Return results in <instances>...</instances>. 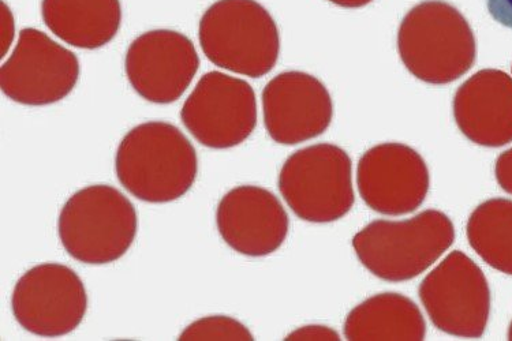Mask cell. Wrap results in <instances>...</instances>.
Masks as SVG:
<instances>
[{
  "label": "cell",
  "mask_w": 512,
  "mask_h": 341,
  "mask_svg": "<svg viewBox=\"0 0 512 341\" xmlns=\"http://www.w3.org/2000/svg\"><path fill=\"white\" fill-rule=\"evenodd\" d=\"M115 171L133 197L149 204H167L192 189L198 172L197 152L177 126L145 122L123 137Z\"/></svg>",
  "instance_id": "obj_1"
},
{
  "label": "cell",
  "mask_w": 512,
  "mask_h": 341,
  "mask_svg": "<svg viewBox=\"0 0 512 341\" xmlns=\"http://www.w3.org/2000/svg\"><path fill=\"white\" fill-rule=\"evenodd\" d=\"M398 51L403 65L418 80L447 85L472 69L476 37L457 7L443 0H425L403 18Z\"/></svg>",
  "instance_id": "obj_2"
},
{
  "label": "cell",
  "mask_w": 512,
  "mask_h": 341,
  "mask_svg": "<svg viewBox=\"0 0 512 341\" xmlns=\"http://www.w3.org/2000/svg\"><path fill=\"white\" fill-rule=\"evenodd\" d=\"M198 41L209 62L239 76H267L279 59L278 26L256 0L213 3L201 17Z\"/></svg>",
  "instance_id": "obj_3"
},
{
  "label": "cell",
  "mask_w": 512,
  "mask_h": 341,
  "mask_svg": "<svg viewBox=\"0 0 512 341\" xmlns=\"http://www.w3.org/2000/svg\"><path fill=\"white\" fill-rule=\"evenodd\" d=\"M455 239L454 224L429 209L409 220H376L358 232L353 247L361 264L381 280L401 283L435 264Z\"/></svg>",
  "instance_id": "obj_4"
},
{
  "label": "cell",
  "mask_w": 512,
  "mask_h": 341,
  "mask_svg": "<svg viewBox=\"0 0 512 341\" xmlns=\"http://www.w3.org/2000/svg\"><path fill=\"white\" fill-rule=\"evenodd\" d=\"M138 230L136 208L107 185L85 187L63 205L58 220L62 246L74 260L106 265L125 256Z\"/></svg>",
  "instance_id": "obj_5"
},
{
  "label": "cell",
  "mask_w": 512,
  "mask_h": 341,
  "mask_svg": "<svg viewBox=\"0 0 512 341\" xmlns=\"http://www.w3.org/2000/svg\"><path fill=\"white\" fill-rule=\"evenodd\" d=\"M351 171V159L339 146H308L293 153L283 164L279 190L301 220L331 223L353 208Z\"/></svg>",
  "instance_id": "obj_6"
},
{
  "label": "cell",
  "mask_w": 512,
  "mask_h": 341,
  "mask_svg": "<svg viewBox=\"0 0 512 341\" xmlns=\"http://www.w3.org/2000/svg\"><path fill=\"white\" fill-rule=\"evenodd\" d=\"M78 78L76 54L35 28L22 29L16 48L0 69L3 95L29 107L51 106L66 99Z\"/></svg>",
  "instance_id": "obj_7"
},
{
  "label": "cell",
  "mask_w": 512,
  "mask_h": 341,
  "mask_svg": "<svg viewBox=\"0 0 512 341\" xmlns=\"http://www.w3.org/2000/svg\"><path fill=\"white\" fill-rule=\"evenodd\" d=\"M420 299L440 331L465 339L484 335L491 311V291L480 266L462 251H452L425 277Z\"/></svg>",
  "instance_id": "obj_8"
},
{
  "label": "cell",
  "mask_w": 512,
  "mask_h": 341,
  "mask_svg": "<svg viewBox=\"0 0 512 341\" xmlns=\"http://www.w3.org/2000/svg\"><path fill=\"white\" fill-rule=\"evenodd\" d=\"M181 119L201 145L218 151L234 148L256 129V93L241 78L211 71L183 104Z\"/></svg>",
  "instance_id": "obj_9"
},
{
  "label": "cell",
  "mask_w": 512,
  "mask_h": 341,
  "mask_svg": "<svg viewBox=\"0 0 512 341\" xmlns=\"http://www.w3.org/2000/svg\"><path fill=\"white\" fill-rule=\"evenodd\" d=\"M14 318L40 337H62L76 331L88 310L81 277L69 266L47 262L29 269L11 296Z\"/></svg>",
  "instance_id": "obj_10"
},
{
  "label": "cell",
  "mask_w": 512,
  "mask_h": 341,
  "mask_svg": "<svg viewBox=\"0 0 512 341\" xmlns=\"http://www.w3.org/2000/svg\"><path fill=\"white\" fill-rule=\"evenodd\" d=\"M200 69V56L188 36L158 29L138 36L125 59L127 80L142 99L171 104L181 99Z\"/></svg>",
  "instance_id": "obj_11"
},
{
  "label": "cell",
  "mask_w": 512,
  "mask_h": 341,
  "mask_svg": "<svg viewBox=\"0 0 512 341\" xmlns=\"http://www.w3.org/2000/svg\"><path fill=\"white\" fill-rule=\"evenodd\" d=\"M358 190L373 211L402 216L416 211L429 190L425 160L410 146L387 142L369 149L357 170Z\"/></svg>",
  "instance_id": "obj_12"
},
{
  "label": "cell",
  "mask_w": 512,
  "mask_h": 341,
  "mask_svg": "<svg viewBox=\"0 0 512 341\" xmlns=\"http://www.w3.org/2000/svg\"><path fill=\"white\" fill-rule=\"evenodd\" d=\"M264 125L282 145H297L321 136L331 125L332 99L323 82L302 71H286L263 91Z\"/></svg>",
  "instance_id": "obj_13"
},
{
  "label": "cell",
  "mask_w": 512,
  "mask_h": 341,
  "mask_svg": "<svg viewBox=\"0 0 512 341\" xmlns=\"http://www.w3.org/2000/svg\"><path fill=\"white\" fill-rule=\"evenodd\" d=\"M289 216L271 191L238 186L219 202L216 226L223 241L248 257L275 253L289 234Z\"/></svg>",
  "instance_id": "obj_14"
},
{
  "label": "cell",
  "mask_w": 512,
  "mask_h": 341,
  "mask_svg": "<svg viewBox=\"0 0 512 341\" xmlns=\"http://www.w3.org/2000/svg\"><path fill=\"white\" fill-rule=\"evenodd\" d=\"M454 118L474 144L500 148L512 142V78L502 70L478 71L458 89Z\"/></svg>",
  "instance_id": "obj_15"
},
{
  "label": "cell",
  "mask_w": 512,
  "mask_h": 341,
  "mask_svg": "<svg viewBox=\"0 0 512 341\" xmlns=\"http://www.w3.org/2000/svg\"><path fill=\"white\" fill-rule=\"evenodd\" d=\"M41 17L58 39L81 50H97L117 37L121 0H43Z\"/></svg>",
  "instance_id": "obj_16"
},
{
  "label": "cell",
  "mask_w": 512,
  "mask_h": 341,
  "mask_svg": "<svg viewBox=\"0 0 512 341\" xmlns=\"http://www.w3.org/2000/svg\"><path fill=\"white\" fill-rule=\"evenodd\" d=\"M426 326L416 303L401 294L372 296L347 317L345 336L351 341L424 340Z\"/></svg>",
  "instance_id": "obj_17"
},
{
  "label": "cell",
  "mask_w": 512,
  "mask_h": 341,
  "mask_svg": "<svg viewBox=\"0 0 512 341\" xmlns=\"http://www.w3.org/2000/svg\"><path fill=\"white\" fill-rule=\"evenodd\" d=\"M467 239L489 266L512 276V201L492 198L478 206L467 221Z\"/></svg>",
  "instance_id": "obj_18"
},
{
  "label": "cell",
  "mask_w": 512,
  "mask_h": 341,
  "mask_svg": "<svg viewBox=\"0 0 512 341\" xmlns=\"http://www.w3.org/2000/svg\"><path fill=\"white\" fill-rule=\"evenodd\" d=\"M182 341L239 340L252 341L249 329L234 318L226 316L204 317L194 321L179 336Z\"/></svg>",
  "instance_id": "obj_19"
},
{
  "label": "cell",
  "mask_w": 512,
  "mask_h": 341,
  "mask_svg": "<svg viewBox=\"0 0 512 341\" xmlns=\"http://www.w3.org/2000/svg\"><path fill=\"white\" fill-rule=\"evenodd\" d=\"M16 37V20H14L13 11L6 5L5 0H2V10H0V56L2 59L6 58L7 52L10 51Z\"/></svg>",
  "instance_id": "obj_20"
},
{
  "label": "cell",
  "mask_w": 512,
  "mask_h": 341,
  "mask_svg": "<svg viewBox=\"0 0 512 341\" xmlns=\"http://www.w3.org/2000/svg\"><path fill=\"white\" fill-rule=\"evenodd\" d=\"M286 340H339V336L327 326L312 325L290 333Z\"/></svg>",
  "instance_id": "obj_21"
},
{
  "label": "cell",
  "mask_w": 512,
  "mask_h": 341,
  "mask_svg": "<svg viewBox=\"0 0 512 341\" xmlns=\"http://www.w3.org/2000/svg\"><path fill=\"white\" fill-rule=\"evenodd\" d=\"M496 179L500 187L512 196V148L503 152L496 161Z\"/></svg>",
  "instance_id": "obj_22"
},
{
  "label": "cell",
  "mask_w": 512,
  "mask_h": 341,
  "mask_svg": "<svg viewBox=\"0 0 512 341\" xmlns=\"http://www.w3.org/2000/svg\"><path fill=\"white\" fill-rule=\"evenodd\" d=\"M487 6L493 20L512 29V0H487Z\"/></svg>",
  "instance_id": "obj_23"
},
{
  "label": "cell",
  "mask_w": 512,
  "mask_h": 341,
  "mask_svg": "<svg viewBox=\"0 0 512 341\" xmlns=\"http://www.w3.org/2000/svg\"><path fill=\"white\" fill-rule=\"evenodd\" d=\"M336 6L343 7V9H360L369 5L373 0H330Z\"/></svg>",
  "instance_id": "obj_24"
},
{
  "label": "cell",
  "mask_w": 512,
  "mask_h": 341,
  "mask_svg": "<svg viewBox=\"0 0 512 341\" xmlns=\"http://www.w3.org/2000/svg\"><path fill=\"white\" fill-rule=\"evenodd\" d=\"M508 339L512 340V322L510 325V331H508Z\"/></svg>",
  "instance_id": "obj_25"
},
{
  "label": "cell",
  "mask_w": 512,
  "mask_h": 341,
  "mask_svg": "<svg viewBox=\"0 0 512 341\" xmlns=\"http://www.w3.org/2000/svg\"><path fill=\"white\" fill-rule=\"evenodd\" d=\"M511 71H512V67H511Z\"/></svg>",
  "instance_id": "obj_26"
}]
</instances>
